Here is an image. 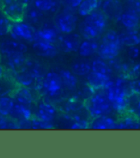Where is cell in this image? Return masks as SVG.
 Listing matches in <instances>:
<instances>
[{"instance_id": "cell-1", "label": "cell", "mask_w": 140, "mask_h": 158, "mask_svg": "<svg viewBox=\"0 0 140 158\" xmlns=\"http://www.w3.org/2000/svg\"><path fill=\"white\" fill-rule=\"evenodd\" d=\"M129 78L124 76L111 78L106 83L102 91L110 102L113 110L123 115L128 109V98L132 94Z\"/></svg>"}, {"instance_id": "cell-2", "label": "cell", "mask_w": 140, "mask_h": 158, "mask_svg": "<svg viewBox=\"0 0 140 158\" xmlns=\"http://www.w3.org/2000/svg\"><path fill=\"white\" fill-rule=\"evenodd\" d=\"M119 32L113 29H109L103 33L100 39L97 54L106 61L116 59L122 49Z\"/></svg>"}, {"instance_id": "cell-3", "label": "cell", "mask_w": 140, "mask_h": 158, "mask_svg": "<svg viewBox=\"0 0 140 158\" xmlns=\"http://www.w3.org/2000/svg\"><path fill=\"white\" fill-rule=\"evenodd\" d=\"M84 105L91 119L111 115L113 111L110 102L102 89L96 91L91 94L84 101Z\"/></svg>"}, {"instance_id": "cell-4", "label": "cell", "mask_w": 140, "mask_h": 158, "mask_svg": "<svg viewBox=\"0 0 140 158\" xmlns=\"http://www.w3.org/2000/svg\"><path fill=\"white\" fill-rule=\"evenodd\" d=\"M64 86L59 73L55 71L47 72L42 78V89L40 94L47 98L56 99L61 96Z\"/></svg>"}, {"instance_id": "cell-5", "label": "cell", "mask_w": 140, "mask_h": 158, "mask_svg": "<svg viewBox=\"0 0 140 158\" xmlns=\"http://www.w3.org/2000/svg\"><path fill=\"white\" fill-rule=\"evenodd\" d=\"M53 22L61 34L74 32L78 27V17L73 9L67 7L54 14Z\"/></svg>"}, {"instance_id": "cell-6", "label": "cell", "mask_w": 140, "mask_h": 158, "mask_svg": "<svg viewBox=\"0 0 140 158\" xmlns=\"http://www.w3.org/2000/svg\"><path fill=\"white\" fill-rule=\"evenodd\" d=\"M9 35L14 40L33 43L36 40V28L24 21L13 22Z\"/></svg>"}, {"instance_id": "cell-7", "label": "cell", "mask_w": 140, "mask_h": 158, "mask_svg": "<svg viewBox=\"0 0 140 158\" xmlns=\"http://www.w3.org/2000/svg\"><path fill=\"white\" fill-rule=\"evenodd\" d=\"M26 8L17 0H1L0 11L12 22L23 21Z\"/></svg>"}, {"instance_id": "cell-8", "label": "cell", "mask_w": 140, "mask_h": 158, "mask_svg": "<svg viewBox=\"0 0 140 158\" xmlns=\"http://www.w3.org/2000/svg\"><path fill=\"white\" fill-rule=\"evenodd\" d=\"M83 37L79 32H73L69 34H61L56 45L59 50L65 54L78 52Z\"/></svg>"}, {"instance_id": "cell-9", "label": "cell", "mask_w": 140, "mask_h": 158, "mask_svg": "<svg viewBox=\"0 0 140 158\" xmlns=\"http://www.w3.org/2000/svg\"><path fill=\"white\" fill-rule=\"evenodd\" d=\"M58 115L56 106L45 99H39L35 103L34 117L39 119L54 123Z\"/></svg>"}, {"instance_id": "cell-10", "label": "cell", "mask_w": 140, "mask_h": 158, "mask_svg": "<svg viewBox=\"0 0 140 158\" xmlns=\"http://www.w3.org/2000/svg\"><path fill=\"white\" fill-rule=\"evenodd\" d=\"M61 33L59 32L54 22H43L36 29V41H43L55 44Z\"/></svg>"}, {"instance_id": "cell-11", "label": "cell", "mask_w": 140, "mask_h": 158, "mask_svg": "<svg viewBox=\"0 0 140 158\" xmlns=\"http://www.w3.org/2000/svg\"><path fill=\"white\" fill-rule=\"evenodd\" d=\"M84 22L93 28L98 31L102 35L106 29L109 24V19L101 9H97L87 16L84 17Z\"/></svg>"}, {"instance_id": "cell-12", "label": "cell", "mask_w": 140, "mask_h": 158, "mask_svg": "<svg viewBox=\"0 0 140 158\" xmlns=\"http://www.w3.org/2000/svg\"><path fill=\"white\" fill-rule=\"evenodd\" d=\"M35 93L32 88L17 85L11 95L16 102L33 107L37 101Z\"/></svg>"}, {"instance_id": "cell-13", "label": "cell", "mask_w": 140, "mask_h": 158, "mask_svg": "<svg viewBox=\"0 0 140 158\" xmlns=\"http://www.w3.org/2000/svg\"><path fill=\"white\" fill-rule=\"evenodd\" d=\"M32 51L36 56L43 58H54L59 53V48L55 44L43 41L32 43Z\"/></svg>"}, {"instance_id": "cell-14", "label": "cell", "mask_w": 140, "mask_h": 158, "mask_svg": "<svg viewBox=\"0 0 140 158\" xmlns=\"http://www.w3.org/2000/svg\"><path fill=\"white\" fill-rule=\"evenodd\" d=\"M28 51V45L21 41L6 40L0 43V54L2 56L11 54H26Z\"/></svg>"}, {"instance_id": "cell-15", "label": "cell", "mask_w": 140, "mask_h": 158, "mask_svg": "<svg viewBox=\"0 0 140 158\" xmlns=\"http://www.w3.org/2000/svg\"><path fill=\"white\" fill-rule=\"evenodd\" d=\"M10 117L17 120L18 123L22 122H30L34 117V111L32 107L15 102Z\"/></svg>"}, {"instance_id": "cell-16", "label": "cell", "mask_w": 140, "mask_h": 158, "mask_svg": "<svg viewBox=\"0 0 140 158\" xmlns=\"http://www.w3.org/2000/svg\"><path fill=\"white\" fill-rule=\"evenodd\" d=\"M100 7L109 19L115 21H118L124 10L120 0H103Z\"/></svg>"}, {"instance_id": "cell-17", "label": "cell", "mask_w": 140, "mask_h": 158, "mask_svg": "<svg viewBox=\"0 0 140 158\" xmlns=\"http://www.w3.org/2000/svg\"><path fill=\"white\" fill-rule=\"evenodd\" d=\"M117 120L111 115H102L91 120L89 129L93 130L117 129Z\"/></svg>"}, {"instance_id": "cell-18", "label": "cell", "mask_w": 140, "mask_h": 158, "mask_svg": "<svg viewBox=\"0 0 140 158\" xmlns=\"http://www.w3.org/2000/svg\"><path fill=\"white\" fill-rule=\"evenodd\" d=\"M2 56L4 65L10 73L17 72L22 68L28 58L26 54H11Z\"/></svg>"}, {"instance_id": "cell-19", "label": "cell", "mask_w": 140, "mask_h": 158, "mask_svg": "<svg viewBox=\"0 0 140 158\" xmlns=\"http://www.w3.org/2000/svg\"><path fill=\"white\" fill-rule=\"evenodd\" d=\"M86 85L93 92L101 90L112 77L91 71L86 77Z\"/></svg>"}, {"instance_id": "cell-20", "label": "cell", "mask_w": 140, "mask_h": 158, "mask_svg": "<svg viewBox=\"0 0 140 158\" xmlns=\"http://www.w3.org/2000/svg\"><path fill=\"white\" fill-rule=\"evenodd\" d=\"M44 20V13L39 10L33 4L26 8L23 21L32 26H40Z\"/></svg>"}, {"instance_id": "cell-21", "label": "cell", "mask_w": 140, "mask_h": 158, "mask_svg": "<svg viewBox=\"0 0 140 158\" xmlns=\"http://www.w3.org/2000/svg\"><path fill=\"white\" fill-rule=\"evenodd\" d=\"M117 22L125 29H138L140 26V17L131 10L124 9Z\"/></svg>"}, {"instance_id": "cell-22", "label": "cell", "mask_w": 140, "mask_h": 158, "mask_svg": "<svg viewBox=\"0 0 140 158\" xmlns=\"http://www.w3.org/2000/svg\"><path fill=\"white\" fill-rule=\"evenodd\" d=\"M11 78L18 86L33 88L36 80L30 73L23 68L17 72L11 73Z\"/></svg>"}, {"instance_id": "cell-23", "label": "cell", "mask_w": 140, "mask_h": 158, "mask_svg": "<svg viewBox=\"0 0 140 158\" xmlns=\"http://www.w3.org/2000/svg\"><path fill=\"white\" fill-rule=\"evenodd\" d=\"M100 41L97 39H84L78 50V55L83 59L93 56L97 54Z\"/></svg>"}, {"instance_id": "cell-24", "label": "cell", "mask_w": 140, "mask_h": 158, "mask_svg": "<svg viewBox=\"0 0 140 158\" xmlns=\"http://www.w3.org/2000/svg\"><path fill=\"white\" fill-rule=\"evenodd\" d=\"M23 68L34 77L35 80L43 78L47 72L43 64L39 60L30 58H27Z\"/></svg>"}, {"instance_id": "cell-25", "label": "cell", "mask_w": 140, "mask_h": 158, "mask_svg": "<svg viewBox=\"0 0 140 158\" xmlns=\"http://www.w3.org/2000/svg\"><path fill=\"white\" fill-rule=\"evenodd\" d=\"M59 74L62 78L63 86L69 92H74L78 87V78L70 69H62L59 72Z\"/></svg>"}, {"instance_id": "cell-26", "label": "cell", "mask_w": 140, "mask_h": 158, "mask_svg": "<svg viewBox=\"0 0 140 158\" xmlns=\"http://www.w3.org/2000/svg\"><path fill=\"white\" fill-rule=\"evenodd\" d=\"M119 35L121 43L124 46L140 45V32L138 29H125Z\"/></svg>"}, {"instance_id": "cell-27", "label": "cell", "mask_w": 140, "mask_h": 158, "mask_svg": "<svg viewBox=\"0 0 140 158\" xmlns=\"http://www.w3.org/2000/svg\"><path fill=\"white\" fill-rule=\"evenodd\" d=\"M139 128V118L132 114L125 113L117 120V129H138Z\"/></svg>"}, {"instance_id": "cell-28", "label": "cell", "mask_w": 140, "mask_h": 158, "mask_svg": "<svg viewBox=\"0 0 140 158\" xmlns=\"http://www.w3.org/2000/svg\"><path fill=\"white\" fill-rule=\"evenodd\" d=\"M91 71L92 72L98 73V74L107 75L109 77H112L113 74L114 73V71L113 70L109 63L99 56L96 59H94L92 60V62H91Z\"/></svg>"}, {"instance_id": "cell-29", "label": "cell", "mask_w": 140, "mask_h": 158, "mask_svg": "<svg viewBox=\"0 0 140 158\" xmlns=\"http://www.w3.org/2000/svg\"><path fill=\"white\" fill-rule=\"evenodd\" d=\"M103 0H83L77 8L78 14L85 17L101 6Z\"/></svg>"}, {"instance_id": "cell-30", "label": "cell", "mask_w": 140, "mask_h": 158, "mask_svg": "<svg viewBox=\"0 0 140 158\" xmlns=\"http://www.w3.org/2000/svg\"><path fill=\"white\" fill-rule=\"evenodd\" d=\"M70 70L77 77H86L91 72V64L85 60H76L72 63Z\"/></svg>"}, {"instance_id": "cell-31", "label": "cell", "mask_w": 140, "mask_h": 158, "mask_svg": "<svg viewBox=\"0 0 140 158\" xmlns=\"http://www.w3.org/2000/svg\"><path fill=\"white\" fill-rule=\"evenodd\" d=\"M84 109V101L74 95V96L69 97L63 106V111L64 113L72 114L75 112L80 111Z\"/></svg>"}, {"instance_id": "cell-32", "label": "cell", "mask_w": 140, "mask_h": 158, "mask_svg": "<svg viewBox=\"0 0 140 158\" xmlns=\"http://www.w3.org/2000/svg\"><path fill=\"white\" fill-rule=\"evenodd\" d=\"M15 101L12 95L0 96V115L10 116Z\"/></svg>"}, {"instance_id": "cell-33", "label": "cell", "mask_w": 140, "mask_h": 158, "mask_svg": "<svg viewBox=\"0 0 140 158\" xmlns=\"http://www.w3.org/2000/svg\"><path fill=\"white\" fill-rule=\"evenodd\" d=\"M17 87L16 83L12 79L10 80L4 77L0 80V96L11 95Z\"/></svg>"}, {"instance_id": "cell-34", "label": "cell", "mask_w": 140, "mask_h": 158, "mask_svg": "<svg viewBox=\"0 0 140 158\" xmlns=\"http://www.w3.org/2000/svg\"><path fill=\"white\" fill-rule=\"evenodd\" d=\"M30 129L34 130H50L54 129V123L46 122L33 117L30 120Z\"/></svg>"}, {"instance_id": "cell-35", "label": "cell", "mask_w": 140, "mask_h": 158, "mask_svg": "<svg viewBox=\"0 0 140 158\" xmlns=\"http://www.w3.org/2000/svg\"><path fill=\"white\" fill-rule=\"evenodd\" d=\"M19 123L10 116L0 115V129H19Z\"/></svg>"}, {"instance_id": "cell-36", "label": "cell", "mask_w": 140, "mask_h": 158, "mask_svg": "<svg viewBox=\"0 0 140 158\" xmlns=\"http://www.w3.org/2000/svg\"><path fill=\"white\" fill-rule=\"evenodd\" d=\"M12 23L13 22L2 13L0 15V36L9 35Z\"/></svg>"}, {"instance_id": "cell-37", "label": "cell", "mask_w": 140, "mask_h": 158, "mask_svg": "<svg viewBox=\"0 0 140 158\" xmlns=\"http://www.w3.org/2000/svg\"><path fill=\"white\" fill-rule=\"evenodd\" d=\"M126 55L128 58L131 60H136L140 56V48L139 45L129 46L126 48Z\"/></svg>"}, {"instance_id": "cell-38", "label": "cell", "mask_w": 140, "mask_h": 158, "mask_svg": "<svg viewBox=\"0 0 140 158\" xmlns=\"http://www.w3.org/2000/svg\"><path fill=\"white\" fill-rule=\"evenodd\" d=\"M125 9L134 12L140 17V0H127Z\"/></svg>"}, {"instance_id": "cell-39", "label": "cell", "mask_w": 140, "mask_h": 158, "mask_svg": "<svg viewBox=\"0 0 140 158\" xmlns=\"http://www.w3.org/2000/svg\"><path fill=\"white\" fill-rule=\"evenodd\" d=\"M140 74V63H138L131 66L129 72L128 73L126 78H136Z\"/></svg>"}, {"instance_id": "cell-40", "label": "cell", "mask_w": 140, "mask_h": 158, "mask_svg": "<svg viewBox=\"0 0 140 158\" xmlns=\"http://www.w3.org/2000/svg\"><path fill=\"white\" fill-rule=\"evenodd\" d=\"M130 89L133 94L140 95V79H134L129 82Z\"/></svg>"}, {"instance_id": "cell-41", "label": "cell", "mask_w": 140, "mask_h": 158, "mask_svg": "<svg viewBox=\"0 0 140 158\" xmlns=\"http://www.w3.org/2000/svg\"><path fill=\"white\" fill-rule=\"evenodd\" d=\"M83 0H62V2L66 5L67 7L71 9L78 8Z\"/></svg>"}, {"instance_id": "cell-42", "label": "cell", "mask_w": 140, "mask_h": 158, "mask_svg": "<svg viewBox=\"0 0 140 158\" xmlns=\"http://www.w3.org/2000/svg\"><path fill=\"white\" fill-rule=\"evenodd\" d=\"M18 2H19L21 4H22L25 7H27L28 5L32 4L33 0H17Z\"/></svg>"}, {"instance_id": "cell-43", "label": "cell", "mask_w": 140, "mask_h": 158, "mask_svg": "<svg viewBox=\"0 0 140 158\" xmlns=\"http://www.w3.org/2000/svg\"><path fill=\"white\" fill-rule=\"evenodd\" d=\"M5 75V69L4 68V66L1 65L0 63V80L4 77Z\"/></svg>"}, {"instance_id": "cell-44", "label": "cell", "mask_w": 140, "mask_h": 158, "mask_svg": "<svg viewBox=\"0 0 140 158\" xmlns=\"http://www.w3.org/2000/svg\"><path fill=\"white\" fill-rule=\"evenodd\" d=\"M2 54H0V63H2Z\"/></svg>"}, {"instance_id": "cell-45", "label": "cell", "mask_w": 140, "mask_h": 158, "mask_svg": "<svg viewBox=\"0 0 140 158\" xmlns=\"http://www.w3.org/2000/svg\"><path fill=\"white\" fill-rule=\"evenodd\" d=\"M0 2H1V0H0Z\"/></svg>"}]
</instances>
